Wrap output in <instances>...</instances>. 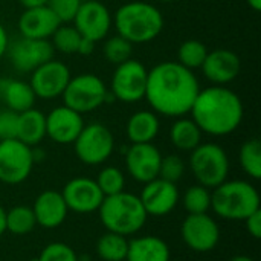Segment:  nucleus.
<instances>
[{
    "mask_svg": "<svg viewBox=\"0 0 261 261\" xmlns=\"http://www.w3.org/2000/svg\"><path fill=\"white\" fill-rule=\"evenodd\" d=\"M20 3L24 6V9H29V8L44 6V5L47 3V0H20Z\"/></svg>",
    "mask_w": 261,
    "mask_h": 261,
    "instance_id": "42",
    "label": "nucleus"
},
{
    "mask_svg": "<svg viewBox=\"0 0 261 261\" xmlns=\"http://www.w3.org/2000/svg\"><path fill=\"white\" fill-rule=\"evenodd\" d=\"M96 185L106 196H113L118 193H122L125 188V176L124 173L116 167H104L96 177Z\"/></svg>",
    "mask_w": 261,
    "mask_h": 261,
    "instance_id": "33",
    "label": "nucleus"
},
{
    "mask_svg": "<svg viewBox=\"0 0 261 261\" xmlns=\"http://www.w3.org/2000/svg\"><path fill=\"white\" fill-rule=\"evenodd\" d=\"M242 69L240 57L229 49H216L208 52L202 70L203 75L216 86H225L234 81Z\"/></svg>",
    "mask_w": 261,
    "mask_h": 261,
    "instance_id": "19",
    "label": "nucleus"
},
{
    "mask_svg": "<svg viewBox=\"0 0 261 261\" xmlns=\"http://www.w3.org/2000/svg\"><path fill=\"white\" fill-rule=\"evenodd\" d=\"M199 92L197 76L177 61H164L148 70L145 99L159 115L179 118L190 113Z\"/></svg>",
    "mask_w": 261,
    "mask_h": 261,
    "instance_id": "1",
    "label": "nucleus"
},
{
    "mask_svg": "<svg viewBox=\"0 0 261 261\" xmlns=\"http://www.w3.org/2000/svg\"><path fill=\"white\" fill-rule=\"evenodd\" d=\"M98 213L102 226H106L109 232L124 237L139 232L148 219L139 196L127 191L106 196Z\"/></svg>",
    "mask_w": 261,
    "mask_h": 261,
    "instance_id": "4",
    "label": "nucleus"
},
{
    "mask_svg": "<svg viewBox=\"0 0 261 261\" xmlns=\"http://www.w3.org/2000/svg\"><path fill=\"white\" fill-rule=\"evenodd\" d=\"M81 2H89V0H81Z\"/></svg>",
    "mask_w": 261,
    "mask_h": 261,
    "instance_id": "47",
    "label": "nucleus"
},
{
    "mask_svg": "<svg viewBox=\"0 0 261 261\" xmlns=\"http://www.w3.org/2000/svg\"><path fill=\"white\" fill-rule=\"evenodd\" d=\"M184 174H185V162L180 156L177 154H168L165 158L162 156L158 177L171 184H177L184 177Z\"/></svg>",
    "mask_w": 261,
    "mask_h": 261,
    "instance_id": "35",
    "label": "nucleus"
},
{
    "mask_svg": "<svg viewBox=\"0 0 261 261\" xmlns=\"http://www.w3.org/2000/svg\"><path fill=\"white\" fill-rule=\"evenodd\" d=\"M260 205L257 188L246 180H225L211 193V208L225 220H245Z\"/></svg>",
    "mask_w": 261,
    "mask_h": 261,
    "instance_id": "5",
    "label": "nucleus"
},
{
    "mask_svg": "<svg viewBox=\"0 0 261 261\" xmlns=\"http://www.w3.org/2000/svg\"><path fill=\"white\" fill-rule=\"evenodd\" d=\"M73 148L76 158L83 164L101 165L112 156L115 150V138L106 125L93 122L83 127L73 142Z\"/></svg>",
    "mask_w": 261,
    "mask_h": 261,
    "instance_id": "8",
    "label": "nucleus"
},
{
    "mask_svg": "<svg viewBox=\"0 0 261 261\" xmlns=\"http://www.w3.org/2000/svg\"><path fill=\"white\" fill-rule=\"evenodd\" d=\"M248 2V5L255 11V12H258L261 9V0H246Z\"/></svg>",
    "mask_w": 261,
    "mask_h": 261,
    "instance_id": "44",
    "label": "nucleus"
},
{
    "mask_svg": "<svg viewBox=\"0 0 261 261\" xmlns=\"http://www.w3.org/2000/svg\"><path fill=\"white\" fill-rule=\"evenodd\" d=\"M17 119L18 113L3 109L0 110V141L5 139H15L17 136Z\"/></svg>",
    "mask_w": 261,
    "mask_h": 261,
    "instance_id": "38",
    "label": "nucleus"
},
{
    "mask_svg": "<svg viewBox=\"0 0 261 261\" xmlns=\"http://www.w3.org/2000/svg\"><path fill=\"white\" fill-rule=\"evenodd\" d=\"M128 2H133V0H128Z\"/></svg>",
    "mask_w": 261,
    "mask_h": 261,
    "instance_id": "48",
    "label": "nucleus"
},
{
    "mask_svg": "<svg viewBox=\"0 0 261 261\" xmlns=\"http://www.w3.org/2000/svg\"><path fill=\"white\" fill-rule=\"evenodd\" d=\"M168 245L158 236H144L128 242L125 261H170Z\"/></svg>",
    "mask_w": 261,
    "mask_h": 261,
    "instance_id": "23",
    "label": "nucleus"
},
{
    "mask_svg": "<svg viewBox=\"0 0 261 261\" xmlns=\"http://www.w3.org/2000/svg\"><path fill=\"white\" fill-rule=\"evenodd\" d=\"M202 132L193 119L180 118L170 128V141L180 151H193L202 144Z\"/></svg>",
    "mask_w": 261,
    "mask_h": 261,
    "instance_id": "26",
    "label": "nucleus"
},
{
    "mask_svg": "<svg viewBox=\"0 0 261 261\" xmlns=\"http://www.w3.org/2000/svg\"><path fill=\"white\" fill-rule=\"evenodd\" d=\"M128 240L115 232H106L96 242V254L102 261H125Z\"/></svg>",
    "mask_w": 261,
    "mask_h": 261,
    "instance_id": "27",
    "label": "nucleus"
},
{
    "mask_svg": "<svg viewBox=\"0 0 261 261\" xmlns=\"http://www.w3.org/2000/svg\"><path fill=\"white\" fill-rule=\"evenodd\" d=\"M83 127V115L66 106L55 107L46 116V136L57 144H73Z\"/></svg>",
    "mask_w": 261,
    "mask_h": 261,
    "instance_id": "18",
    "label": "nucleus"
},
{
    "mask_svg": "<svg viewBox=\"0 0 261 261\" xmlns=\"http://www.w3.org/2000/svg\"><path fill=\"white\" fill-rule=\"evenodd\" d=\"M159 127V119L154 112L139 110L130 116L125 133L132 144H148L156 139Z\"/></svg>",
    "mask_w": 261,
    "mask_h": 261,
    "instance_id": "25",
    "label": "nucleus"
},
{
    "mask_svg": "<svg viewBox=\"0 0 261 261\" xmlns=\"http://www.w3.org/2000/svg\"><path fill=\"white\" fill-rule=\"evenodd\" d=\"M115 28L118 35L132 44L153 41L164 29L162 12L151 3L133 0L124 3L115 14Z\"/></svg>",
    "mask_w": 261,
    "mask_h": 261,
    "instance_id": "3",
    "label": "nucleus"
},
{
    "mask_svg": "<svg viewBox=\"0 0 261 261\" xmlns=\"http://www.w3.org/2000/svg\"><path fill=\"white\" fill-rule=\"evenodd\" d=\"M54 46L49 40L18 38L8 46L11 64L18 72H32L43 63L54 58Z\"/></svg>",
    "mask_w": 261,
    "mask_h": 261,
    "instance_id": "14",
    "label": "nucleus"
},
{
    "mask_svg": "<svg viewBox=\"0 0 261 261\" xmlns=\"http://www.w3.org/2000/svg\"><path fill=\"white\" fill-rule=\"evenodd\" d=\"M159 2H162V3H171L173 0H159Z\"/></svg>",
    "mask_w": 261,
    "mask_h": 261,
    "instance_id": "46",
    "label": "nucleus"
},
{
    "mask_svg": "<svg viewBox=\"0 0 261 261\" xmlns=\"http://www.w3.org/2000/svg\"><path fill=\"white\" fill-rule=\"evenodd\" d=\"M34 261H80L76 252L66 243L54 242L49 243Z\"/></svg>",
    "mask_w": 261,
    "mask_h": 261,
    "instance_id": "36",
    "label": "nucleus"
},
{
    "mask_svg": "<svg viewBox=\"0 0 261 261\" xmlns=\"http://www.w3.org/2000/svg\"><path fill=\"white\" fill-rule=\"evenodd\" d=\"M95 50V41L87 40V38H81L80 46H78V54L80 55H90Z\"/></svg>",
    "mask_w": 261,
    "mask_h": 261,
    "instance_id": "40",
    "label": "nucleus"
},
{
    "mask_svg": "<svg viewBox=\"0 0 261 261\" xmlns=\"http://www.w3.org/2000/svg\"><path fill=\"white\" fill-rule=\"evenodd\" d=\"M190 113L202 133L226 136L240 127L245 112L243 102L234 90L225 86H211L197 93Z\"/></svg>",
    "mask_w": 261,
    "mask_h": 261,
    "instance_id": "2",
    "label": "nucleus"
},
{
    "mask_svg": "<svg viewBox=\"0 0 261 261\" xmlns=\"http://www.w3.org/2000/svg\"><path fill=\"white\" fill-rule=\"evenodd\" d=\"M180 237L184 243L194 252H210L220 240V228L208 214H188L180 225Z\"/></svg>",
    "mask_w": 261,
    "mask_h": 261,
    "instance_id": "11",
    "label": "nucleus"
},
{
    "mask_svg": "<svg viewBox=\"0 0 261 261\" xmlns=\"http://www.w3.org/2000/svg\"><path fill=\"white\" fill-rule=\"evenodd\" d=\"M34 165L32 147L18 139L0 141V182L18 185L31 176Z\"/></svg>",
    "mask_w": 261,
    "mask_h": 261,
    "instance_id": "9",
    "label": "nucleus"
},
{
    "mask_svg": "<svg viewBox=\"0 0 261 261\" xmlns=\"http://www.w3.org/2000/svg\"><path fill=\"white\" fill-rule=\"evenodd\" d=\"M37 220L32 208L24 205L12 206L6 211V231L14 236H26L34 231Z\"/></svg>",
    "mask_w": 261,
    "mask_h": 261,
    "instance_id": "28",
    "label": "nucleus"
},
{
    "mask_svg": "<svg viewBox=\"0 0 261 261\" xmlns=\"http://www.w3.org/2000/svg\"><path fill=\"white\" fill-rule=\"evenodd\" d=\"M107 87L104 81L93 73H81L70 78L63 92L64 106L80 115L90 113L107 102Z\"/></svg>",
    "mask_w": 261,
    "mask_h": 261,
    "instance_id": "7",
    "label": "nucleus"
},
{
    "mask_svg": "<svg viewBox=\"0 0 261 261\" xmlns=\"http://www.w3.org/2000/svg\"><path fill=\"white\" fill-rule=\"evenodd\" d=\"M139 199L147 216L164 217L168 216L177 206L180 194L176 184L156 177L151 182L144 184V190Z\"/></svg>",
    "mask_w": 261,
    "mask_h": 261,
    "instance_id": "16",
    "label": "nucleus"
},
{
    "mask_svg": "<svg viewBox=\"0 0 261 261\" xmlns=\"http://www.w3.org/2000/svg\"><path fill=\"white\" fill-rule=\"evenodd\" d=\"M8 46H9L8 32H6L5 26L0 23V60H2V58H3V55L8 52Z\"/></svg>",
    "mask_w": 261,
    "mask_h": 261,
    "instance_id": "41",
    "label": "nucleus"
},
{
    "mask_svg": "<svg viewBox=\"0 0 261 261\" xmlns=\"http://www.w3.org/2000/svg\"><path fill=\"white\" fill-rule=\"evenodd\" d=\"M132 52H133V44L118 34L107 38L104 43V57L112 64L118 66V64L130 60Z\"/></svg>",
    "mask_w": 261,
    "mask_h": 261,
    "instance_id": "34",
    "label": "nucleus"
},
{
    "mask_svg": "<svg viewBox=\"0 0 261 261\" xmlns=\"http://www.w3.org/2000/svg\"><path fill=\"white\" fill-rule=\"evenodd\" d=\"M190 168L199 185L214 190L229 174V158L219 144H200L191 151Z\"/></svg>",
    "mask_w": 261,
    "mask_h": 261,
    "instance_id": "6",
    "label": "nucleus"
},
{
    "mask_svg": "<svg viewBox=\"0 0 261 261\" xmlns=\"http://www.w3.org/2000/svg\"><path fill=\"white\" fill-rule=\"evenodd\" d=\"M240 165L243 171L258 180L261 177V142L258 139H248L242 147H240Z\"/></svg>",
    "mask_w": 261,
    "mask_h": 261,
    "instance_id": "29",
    "label": "nucleus"
},
{
    "mask_svg": "<svg viewBox=\"0 0 261 261\" xmlns=\"http://www.w3.org/2000/svg\"><path fill=\"white\" fill-rule=\"evenodd\" d=\"M245 225H246V229L248 232L254 237V239H260L261 237V208L258 211L252 213L248 219L243 220Z\"/></svg>",
    "mask_w": 261,
    "mask_h": 261,
    "instance_id": "39",
    "label": "nucleus"
},
{
    "mask_svg": "<svg viewBox=\"0 0 261 261\" xmlns=\"http://www.w3.org/2000/svg\"><path fill=\"white\" fill-rule=\"evenodd\" d=\"M206 55H208V49L203 43H200L199 40H187L179 47L177 63H180L190 70H194L202 67Z\"/></svg>",
    "mask_w": 261,
    "mask_h": 261,
    "instance_id": "32",
    "label": "nucleus"
},
{
    "mask_svg": "<svg viewBox=\"0 0 261 261\" xmlns=\"http://www.w3.org/2000/svg\"><path fill=\"white\" fill-rule=\"evenodd\" d=\"M6 232V211L0 205V237Z\"/></svg>",
    "mask_w": 261,
    "mask_h": 261,
    "instance_id": "43",
    "label": "nucleus"
},
{
    "mask_svg": "<svg viewBox=\"0 0 261 261\" xmlns=\"http://www.w3.org/2000/svg\"><path fill=\"white\" fill-rule=\"evenodd\" d=\"M46 138V115L34 107L18 113L17 119V136L20 142L35 147Z\"/></svg>",
    "mask_w": 261,
    "mask_h": 261,
    "instance_id": "24",
    "label": "nucleus"
},
{
    "mask_svg": "<svg viewBox=\"0 0 261 261\" xmlns=\"http://www.w3.org/2000/svg\"><path fill=\"white\" fill-rule=\"evenodd\" d=\"M162 154L158 147L148 144H132L125 153V167L133 180L139 184L151 182L159 176Z\"/></svg>",
    "mask_w": 261,
    "mask_h": 261,
    "instance_id": "17",
    "label": "nucleus"
},
{
    "mask_svg": "<svg viewBox=\"0 0 261 261\" xmlns=\"http://www.w3.org/2000/svg\"><path fill=\"white\" fill-rule=\"evenodd\" d=\"M81 0H47L46 6L58 17L61 23H69L73 20Z\"/></svg>",
    "mask_w": 261,
    "mask_h": 261,
    "instance_id": "37",
    "label": "nucleus"
},
{
    "mask_svg": "<svg viewBox=\"0 0 261 261\" xmlns=\"http://www.w3.org/2000/svg\"><path fill=\"white\" fill-rule=\"evenodd\" d=\"M61 196L67 205V210L78 214L98 211L104 200L102 191L99 190L96 182L89 177H75L69 180L64 185Z\"/></svg>",
    "mask_w": 261,
    "mask_h": 261,
    "instance_id": "15",
    "label": "nucleus"
},
{
    "mask_svg": "<svg viewBox=\"0 0 261 261\" xmlns=\"http://www.w3.org/2000/svg\"><path fill=\"white\" fill-rule=\"evenodd\" d=\"M229 261H255L254 258H251V257H248V255H236V257H232Z\"/></svg>",
    "mask_w": 261,
    "mask_h": 261,
    "instance_id": "45",
    "label": "nucleus"
},
{
    "mask_svg": "<svg viewBox=\"0 0 261 261\" xmlns=\"http://www.w3.org/2000/svg\"><path fill=\"white\" fill-rule=\"evenodd\" d=\"M50 38H52L54 49H57L61 54L72 55V54H78V46L83 37L75 29V26L61 23Z\"/></svg>",
    "mask_w": 261,
    "mask_h": 261,
    "instance_id": "31",
    "label": "nucleus"
},
{
    "mask_svg": "<svg viewBox=\"0 0 261 261\" xmlns=\"http://www.w3.org/2000/svg\"><path fill=\"white\" fill-rule=\"evenodd\" d=\"M60 24L58 17L44 5L24 9L18 18V32L24 38L49 40Z\"/></svg>",
    "mask_w": 261,
    "mask_h": 261,
    "instance_id": "20",
    "label": "nucleus"
},
{
    "mask_svg": "<svg viewBox=\"0 0 261 261\" xmlns=\"http://www.w3.org/2000/svg\"><path fill=\"white\" fill-rule=\"evenodd\" d=\"M37 225L44 229H55L61 226L67 217V205L61 193L54 190H46L40 193L32 206Z\"/></svg>",
    "mask_w": 261,
    "mask_h": 261,
    "instance_id": "21",
    "label": "nucleus"
},
{
    "mask_svg": "<svg viewBox=\"0 0 261 261\" xmlns=\"http://www.w3.org/2000/svg\"><path fill=\"white\" fill-rule=\"evenodd\" d=\"M148 70L138 60H127L116 66L112 76V95L127 104L145 98Z\"/></svg>",
    "mask_w": 261,
    "mask_h": 261,
    "instance_id": "10",
    "label": "nucleus"
},
{
    "mask_svg": "<svg viewBox=\"0 0 261 261\" xmlns=\"http://www.w3.org/2000/svg\"><path fill=\"white\" fill-rule=\"evenodd\" d=\"M72 21L83 38L96 43L107 37L112 28V14L99 0H89L81 2Z\"/></svg>",
    "mask_w": 261,
    "mask_h": 261,
    "instance_id": "12",
    "label": "nucleus"
},
{
    "mask_svg": "<svg viewBox=\"0 0 261 261\" xmlns=\"http://www.w3.org/2000/svg\"><path fill=\"white\" fill-rule=\"evenodd\" d=\"M182 205L188 214H205L211 210V191L199 184L193 185L182 196Z\"/></svg>",
    "mask_w": 261,
    "mask_h": 261,
    "instance_id": "30",
    "label": "nucleus"
},
{
    "mask_svg": "<svg viewBox=\"0 0 261 261\" xmlns=\"http://www.w3.org/2000/svg\"><path fill=\"white\" fill-rule=\"evenodd\" d=\"M0 99L6 109L21 113L35 104V93L29 83L14 78H0Z\"/></svg>",
    "mask_w": 261,
    "mask_h": 261,
    "instance_id": "22",
    "label": "nucleus"
},
{
    "mask_svg": "<svg viewBox=\"0 0 261 261\" xmlns=\"http://www.w3.org/2000/svg\"><path fill=\"white\" fill-rule=\"evenodd\" d=\"M70 78L69 67L64 63L52 58L32 70L29 84L37 98L54 99L63 95Z\"/></svg>",
    "mask_w": 261,
    "mask_h": 261,
    "instance_id": "13",
    "label": "nucleus"
}]
</instances>
